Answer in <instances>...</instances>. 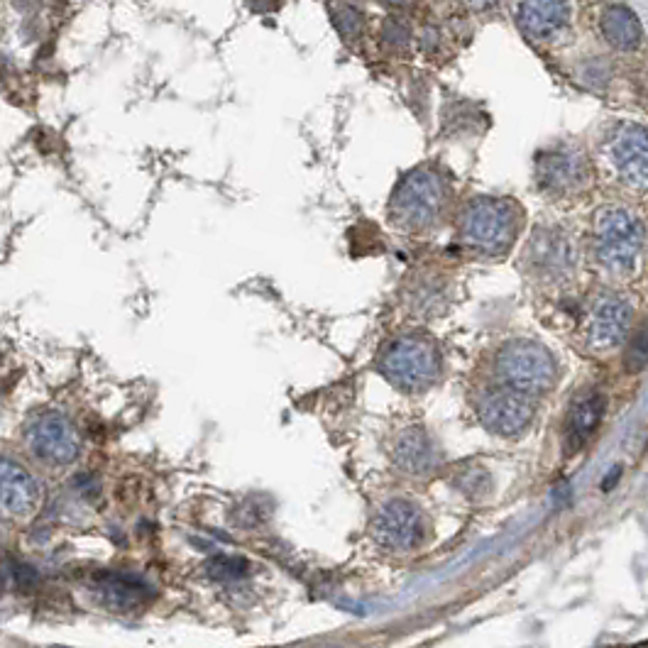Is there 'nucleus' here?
<instances>
[{
    "instance_id": "nucleus-17",
    "label": "nucleus",
    "mask_w": 648,
    "mask_h": 648,
    "mask_svg": "<svg viewBox=\"0 0 648 648\" xmlns=\"http://www.w3.org/2000/svg\"><path fill=\"white\" fill-rule=\"evenodd\" d=\"M578 177V167L575 159L568 157H543L541 159V179L548 181L551 189H560V186L575 184Z\"/></svg>"
},
{
    "instance_id": "nucleus-8",
    "label": "nucleus",
    "mask_w": 648,
    "mask_h": 648,
    "mask_svg": "<svg viewBox=\"0 0 648 648\" xmlns=\"http://www.w3.org/2000/svg\"><path fill=\"white\" fill-rule=\"evenodd\" d=\"M480 419L487 431L497 436H519L534 419V404L529 394L516 392L512 387L494 389L482 399Z\"/></svg>"
},
{
    "instance_id": "nucleus-6",
    "label": "nucleus",
    "mask_w": 648,
    "mask_h": 648,
    "mask_svg": "<svg viewBox=\"0 0 648 648\" xmlns=\"http://www.w3.org/2000/svg\"><path fill=\"white\" fill-rule=\"evenodd\" d=\"M607 157L617 177L631 189H648V130L624 123L607 137Z\"/></svg>"
},
{
    "instance_id": "nucleus-15",
    "label": "nucleus",
    "mask_w": 648,
    "mask_h": 648,
    "mask_svg": "<svg viewBox=\"0 0 648 648\" xmlns=\"http://www.w3.org/2000/svg\"><path fill=\"white\" fill-rule=\"evenodd\" d=\"M394 460H397L399 468L411 472V475H426V472L436 468L438 455L431 438H428L421 428H409L397 441Z\"/></svg>"
},
{
    "instance_id": "nucleus-23",
    "label": "nucleus",
    "mask_w": 648,
    "mask_h": 648,
    "mask_svg": "<svg viewBox=\"0 0 648 648\" xmlns=\"http://www.w3.org/2000/svg\"><path fill=\"white\" fill-rule=\"evenodd\" d=\"M389 5H397V8H409L411 0H387Z\"/></svg>"
},
{
    "instance_id": "nucleus-2",
    "label": "nucleus",
    "mask_w": 648,
    "mask_h": 648,
    "mask_svg": "<svg viewBox=\"0 0 648 648\" xmlns=\"http://www.w3.org/2000/svg\"><path fill=\"white\" fill-rule=\"evenodd\" d=\"M499 377L507 387L521 394H543L556 382V360L543 345L534 340H514L499 353L497 360Z\"/></svg>"
},
{
    "instance_id": "nucleus-1",
    "label": "nucleus",
    "mask_w": 648,
    "mask_h": 648,
    "mask_svg": "<svg viewBox=\"0 0 648 648\" xmlns=\"http://www.w3.org/2000/svg\"><path fill=\"white\" fill-rule=\"evenodd\" d=\"M382 375L406 392H421L436 382L441 372L436 345L428 338L406 336L387 348L380 360Z\"/></svg>"
},
{
    "instance_id": "nucleus-9",
    "label": "nucleus",
    "mask_w": 648,
    "mask_h": 648,
    "mask_svg": "<svg viewBox=\"0 0 648 648\" xmlns=\"http://www.w3.org/2000/svg\"><path fill=\"white\" fill-rule=\"evenodd\" d=\"M375 536L389 551H411L424 538L421 512L406 499H394L377 516Z\"/></svg>"
},
{
    "instance_id": "nucleus-14",
    "label": "nucleus",
    "mask_w": 648,
    "mask_h": 648,
    "mask_svg": "<svg viewBox=\"0 0 648 648\" xmlns=\"http://www.w3.org/2000/svg\"><path fill=\"white\" fill-rule=\"evenodd\" d=\"M607 399L600 392H587L570 406L568 424H565V453H578L590 441L595 428L600 426Z\"/></svg>"
},
{
    "instance_id": "nucleus-25",
    "label": "nucleus",
    "mask_w": 648,
    "mask_h": 648,
    "mask_svg": "<svg viewBox=\"0 0 648 648\" xmlns=\"http://www.w3.org/2000/svg\"><path fill=\"white\" fill-rule=\"evenodd\" d=\"M0 590H3V582H0Z\"/></svg>"
},
{
    "instance_id": "nucleus-13",
    "label": "nucleus",
    "mask_w": 648,
    "mask_h": 648,
    "mask_svg": "<svg viewBox=\"0 0 648 648\" xmlns=\"http://www.w3.org/2000/svg\"><path fill=\"white\" fill-rule=\"evenodd\" d=\"M631 309L619 296H604L597 301L590 318V340L597 348H612L619 345L629 331Z\"/></svg>"
},
{
    "instance_id": "nucleus-4",
    "label": "nucleus",
    "mask_w": 648,
    "mask_h": 648,
    "mask_svg": "<svg viewBox=\"0 0 648 648\" xmlns=\"http://www.w3.org/2000/svg\"><path fill=\"white\" fill-rule=\"evenodd\" d=\"M516 235V211L509 201L477 199L463 216V238L470 247L497 255L507 250Z\"/></svg>"
},
{
    "instance_id": "nucleus-22",
    "label": "nucleus",
    "mask_w": 648,
    "mask_h": 648,
    "mask_svg": "<svg viewBox=\"0 0 648 648\" xmlns=\"http://www.w3.org/2000/svg\"><path fill=\"white\" fill-rule=\"evenodd\" d=\"M465 3H468L472 10H490L499 3V0H465Z\"/></svg>"
},
{
    "instance_id": "nucleus-10",
    "label": "nucleus",
    "mask_w": 648,
    "mask_h": 648,
    "mask_svg": "<svg viewBox=\"0 0 648 648\" xmlns=\"http://www.w3.org/2000/svg\"><path fill=\"white\" fill-rule=\"evenodd\" d=\"M40 502V482L10 458H0V516L23 519Z\"/></svg>"
},
{
    "instance_id": "nucleus-19",
    "label": "nucleus",
    "mask_w": 648,
    "mask_h": 648,
    "mask_svg": "<svg viewBox=\"0 0 648 648\" xmlns=\"http://www.w3.org/2000/svg\"><path fill=\"white\" fill-rule=\"evenodd\" d=\"M331 13H333V23H336L338 32L345 37V40H355V37H360L362 25H365L360 8H355V5L350 3H336L331 8Z\"/></svg>"
},
{
    "instance_id": "nucleus-21",
    "label": "nucleus",
    "mask_w": 648,
    "mask_h": 648,
    "mask_svg": "<svg viewBox=\"0 0 648 648\" xmlns=\"http://www.w3.org/2000/svg\"><path fill=\"white\" fill-rule=\"evenodd\" d=\"M384 37H387L389 45L406 47V42H409V30H406L402 23H397V20H389V23L384 25Z\"/></svg>"
},
{
    "instance_id": "nucleus-16",
    "label": "nucleus",
    "mask_w": 648,
    "mask_h": 648,
    "mask_svg": "<svg viewBox=\"0 0 648 648\" xmlns=\"http://www.w3.org/2000/svg\"><path fill=\"white\" fill-rule=\"evenodd\" d=\"M602 35L607 37L609 45L619 49H636L641 45V30L639 18L631 8L626 5H609L602 13Z\"/></svg>"
},
{
    "instance_id": "nucleus-3",
    "label": "nucleus",
    "mask_w": 648,
    "mask_h": 648,
    "mask_svg": "<svg viewBox=\"0 0 648 648\" xmlns=\"http://www.w3.org/2000/svg\"><path fill=\"white\" fill-rule=\"evenodd\" d=\"M597 257L612 272H631L644 245V228L639 218L631 216L624 208H607L597 218L595 233Z\"/></svg>"
},
{
    "instance_id": "nucleus-18",
    "label": "nucleus",
    "mask_w": 648,
    "mask_h": 648,
    "mask_svg": "<svg viewBox=\"0 0 648 648\" xmlns=\"http://www.w3.org/2000/svg\"><path fill=\"white\" fill-rule=\"evenodd\" d=\"M624 367L631 375H636V372L648 367V321L641 323L634 331V336H631L629 348H626L624 355Z\"/></svg>"
},
{
    "instance_id": "nucleus-12",
    "label": "nucleus",
    "mask_w": 648,
    "mask_h": 648,
    "mask_svg": "<svg viewBox=\"0 0 648 648\" xmlns=\"http://www.w3.org/2000/svg\"><path fill=\"white\" fill-rule=\"evenodd\" d=\"M568 18V0H521L519 13H516L521 32L534 40H548L558 35L568 25Z\"/></svg>"
},
{
    "instance_id": "nucleus-7",
    "label": "nucleus",
    "mask_w": 648,
    "mask_h": 648,
    "mask_svg": "<svg viewBox=\"0 0 648 648\" xmlns=\"http://www.w3.org/2000/svg\"><path fill=\"white\" fill-rule=\"evenodd\" d=\"M443 203L441 179L433 172H414L402 181L394 196V213L409 228H424L438 216Z\"/></svg>"
},
{
    "instance_id": "nucleus-5",
    "label": "nucleus",
    "mask_w": 648,
    "mask_h": 648,
    "mask_svg": "<svg viewBox=\"0 0 648 648\" xmlns=\"http://www.w3.org/2000/svg\"><path fill=\"white\" fill-rule=\"evenodd\" d=\"M27 446L49 465H69L79 455V431L59 411L37 416L27 428Z\"/></svg>"
},
{
    "instance_id": "nucleus-11",
    "label": "nucleus",
    "mask_w": 648,
    "mask_h": 648,
    "mask_svg": "<svg viewBox=\"0 0 648 648\" xmlns=\"http://www.w3.org/2000/svg\"><path fill=\"white\" fill-rule=\"evenodd\" d=\"M93 592L113 612H135L152 600V587L128 573H101L93 580Z\"/></svg>"
},
{
    "instance_id": "nucleus-24",
    "label": "nucleus",
    "mask_w": 648,
    "mask_h": 648,
    "mask_svg": "<svg viewBox=\"0 0 648 648\" xmlns=\"http://www.w3.org/2000/svg\"><path fill=\"white\" fill-rule=\"evenodd\" d=\"M624 648H648V641H641V644H634V646H624Z\"/></svg>"
},
{
    "instance_id": "nucleus-20",
    "label": "nucleus",
    "mask_w": 648,
    "mask_h": 648,
    "mask_svg": "<svg viewBox=\"0 0 648 648\" xmlns=\"http://www.w3.org/2000/svg\"><path fill=\"white\" fill-rule=\"evenodd\" d=\"M208 570H211V575L216 580H235V578H243L247 573V560L245 558H238V556H218L211 560V565H208Z\"/></svg>"
}]
</instances>
